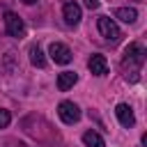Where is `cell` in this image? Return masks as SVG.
I'll return each instance as SVG.
<instances>
[{"mask_svg":"<svg viewBox=\"0 0 147 147\" xmlns=\"http://www.w3.org/2000/svg\"><path fill=\"white\" fill-rule=\"evenodd\" d=\"M9 122H11V115H9V110H5V108H0V129H5V126H9Z\"/></svg>","mask_w":147,"mask_h":147,"instance_id":"4fadbf2b","label":"cell"},{"mask_svg":"<svg viewBox=\"0 0 147 147\" xmlns=\"http://www.w3.org/2000/svg\"><path fill=\"white\" fill-rule=\"evenodd\" d=\"M48 55H51V60H53L55 64H69V62L74 60L69 46H67V44H60V41H53V44H51Z\"/></svg>","mask_w":147,"mask_h":147,"instance_id":"277c9868","label":"cell"},{"mask_svg":"<svg viewBox=\"0 0 147 147\" xmlns=\"http://www.w3.org/2000/svg\"><path fill=\"white\" fill-rule=\"evenodd\" d=\"M83 5L87 9H99V0H83Z\"/></svg>","mask_w":147,"mask_h":147,"instance_id":"5bb4252c","label":"cell"},{"mask_svg":"<svg viewBox=\"0 0 147 147\" xmlns=\"http://www.w3.org/2000/svg\"><path fill=\"white\" fill-rule=\"evenodd\" d=\"M23 2H25V5H34L37 0H23Z\"/></svg>","mask_w":147,"mask_h":147,"instance_id":"9a60e30c","label":"cell"},{"mask_svg":"<svg viewBox=\"0 0 147 147\" xmlns=\"http://www.w3.org/2000/svg\"><path fill=\"white\" fill-rule=\"evenodd\" d=\"M115 115H117V122H119L124 129H131V126L136 124V115H133V108H131L129 103H117Z\"/></svg>","mask_w":147,"mask_h":147,"instance_id":"52a82bcc","label":"cell"},{"mask_svg":"<svg viewBox=\"0 0 147 147\" xmlns=\"http://www.w3.org/2000/svg\"><path fill=\"white\" fill-rule=\"evenodd\" d=\"M30 62L34 64V67H46V57H44V53H41V48L39 46H30Z\"/></svg>","mask_w":147,"mask_h":147,"instance_id":"7c38bea8","label":"cell"},{"mask_svg":"<svg viewBox=\"0 0 147 147\" xmlns=\"http://www.w3.org/2000/svg\"><path fill=\"white\" fill-rule=\"evenodd\" d=\"M87 67H90L92 76H106V74H108V60H106L103 55H99V53H94V55L87 60Z\"/></svg>","mask_w":147,"mask_h":147,"instance_id":"ba28073f","label":"cell"},{"mask_svg":"<svg viewBox=\"0 0 147 147\" xmlns=\"http://www.w3.org/2000/svg\"><path fill=\"white\" fill-rule=\"evenodd\" d=\"M145 55H147V51H145V46H142V44H138V41L129 44V46H126V51H124L122 69L131 74V80H133V83L138 80V69L145 64ZM129 74H126V76H129Z\"/></svg>","mask_w":147,"mask_h":147,"instance_id":"6da1fadb","label":"cell"},{"mask_svg":"<svg viewBox=\"0 0 147 147\" xmlns=\"http://www.w3.org/2000/svg\"><path fill=\"white\" fill-rule=\"evenodd\" d=\"M96 28H99L101 37H103L106 41H110V44H117V41H119V37H122V32H119L117 23H115L113 18H108V16H101V18L96 21Z\"/></svg>","mask_w":147,"mask_h":147,"instance_id":"7a4b0ae2","label":"cell"},{"mask_svg":"<svg viewBox=\"0 0 147 147\" xmlns=\"http://www.w3.org/2000/svg\"><path fill=\"white\" fill-rule=\"evenodd\" d=\"M83 142H85V147H106V140L92 129L83 133Z\"/></svg>","mask_w":147,"mask_h":147,"instance_id":"8fae6325","label":"cell"},{"mask_svg":"<svg viewBox=\"0 0 147 147\" xmlns=\"http://www.w3.org/2000/svg\"><path fill=\"white\" fill-rule=\"evenodd\" d=\"M62 18H64V23H67V25H78V23H80V18H83L80 5H78V2H74V0L64 2V7H62Z\"/></svg>","mask_w":147,"mask_h":147,"instance_id":"8992f818","label":"cell"},{"mask_svg":"<svg viewBox=\"0 0 147 147\" xmlns=\"http://www.w3.org/2000/svg\"><path fill=\"white\" fill-rule=\"evenodd\" d=\"M76 83H78V74L76 71H62V74H57V90L60 92L71 90Z\"/></svg>","mask_w":147,"mask_h":147,"instance_id":"9c48e42d","label":"cell"},{"mask_svg":"<svg viewBox=\"0 0 147 147\" xmlns=\"http://www.w3.org/2000/svg\"><path fill=\"white\" fill-rule=\"evenodd\" d=\"M113 14H115V18H119V21H124V23H136V21H138V11H136L133 7H117Z\"/></svg>","mask_w":147,"mask_h":147,"instance_id":"30bf717a","label":"cell"},{"mask_svg":"<svg viewBox=\"0 0 147 147\" xmlns=\"http://www.w3.org/2000/svg\"><path fill=\"white\" fill-rule=\"evenodd\" d=\"M57 115H60V119H62L64 124H76V122L80 119V108H78L74 101H62V103L57 106Z\"/></svg>","mask_w":147,"mask_h":147,"instance_id":"5b68a950","label":"cell"},{"mask_svg":"<svg viewBox=\"0 0 147 147\" xmlns=\"http://www.w3.org/2000/svg\"><path fill=\"white\" fill-rule=\"evenodd\" d=\"M5 30H7L9 37H23V32H25V23H23V18H21L18 14H14V11H5Z\"/></svg>","mask_w":147,"mask_h":147,"instance_id":"3957f363","label":"cell"}]
</instances>
